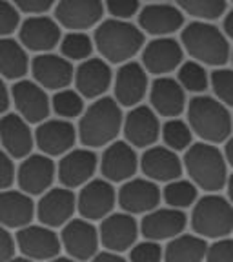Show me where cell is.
<instances>
[{"mask_svg":"<svg viewBox=\"0 0 233 262\" xmlns=\"http://www.w3.org/2000/svg\"><path fill=\"white\" fill-rule=\"evenodd\" d=\"M122 126L124 115L120 104L111 97H100L82 113L77 127L78 140L90 149L110 146L119 137Z\"/></svg>","mask_w":233,"mask_h":262,"instance_id":"cell-1","label":"cell"},{"mask_svg":"<svg viewBox=\"0 0 233 262\" xmlns=\"http://www.w3.org/2000/svg\"><path fill=\"white\" fill-rule=\"evenodd\" d=\"M95 49L110 64H126L144 49V31L130 20L110 18L97 26Z\"/></svg>","mask_w":233,"mask_h":262,"instance_id":"cell-2","label":"cell"},{"mask_svg":"<svg viewBox=\"0 0 233 262\" xmlns=\"http://www.w3.org/2000/svg\"><path fill=\"white\" fill-rule=\"evenodd\" d=\"M184 168L199 189L219 193L228 184V160L215 144L197 142L186 149Z\"/></svg>","mask_w":233,"mask_h":262,"instance_id":"cell-3","label":"cell"},{"mask_svg":"<svg viewBox=\"0 0 233 262\" xmlns=\"http://www.w3.org/2000/svg\"><path fill=\"white\" fill-rule=\"evenodd\" d=\"M180 42L193 60L204 66L222 68L231 57L226 33L206 20H193L184 26L180 33Z\"/></svg>","mask_w":233,"mask_h":262,"instance_id":"cell-4","label":"cell"},{"mask_svg":"<svg viewBox=\"0 0 233 262\" xmlns=\"http://www.w3.org/2000/svg\"><path fill=\"white\" fill-rule=\"evenodd\" d=\"M188 124L202 142L221 144L226 142L231 135L233 117L229 115L228 106L219 98L208 95H197L188 102Z\"/></svg>","mask_w":233,"mask_h":262,"instance_id":"cell-5","label":"cell"},{"mask_svg":"<svg viewBox=\"0 0 233 262\" xmlns=\"http://www.w3.org/2000/svg\"><path fill=\"white\" fill-rule=\"evenodd\" d=\"M193 233L204 238H224L233 231V204L229 199L209 193L197 201L189 217Z\"/></svg>","mask_w":233,"mask_h":262,"instance_id":"cell-6","label":"cell"},{"mask_svg":"<svg viewBox=\"0 0 233 262\" xmlns=\"http://www.w3.org/2000/svg\"><path fill=\"white\" fill-rule=\"evenodd\" d=\"M62 26L57 18L46 15H31L18 28V40L28 51L33 53H49L62 40Z\"/></svg>","mask_w":233,"mask_h":262,"instance_id":"cell-7","label":"cell"},{"mask_svg":"<svg viewBox=\"0 0 233 262\" xmlns=\"http://www.w3.org/2000/svg\"><path fill=\"white\" fill-rule=\"evenodd\" d=\"M11 98L16 107V113L29 124H40L48 120L51 111V98L46 90L35 80H16L11 88Z\"/></svg>","mask_w":233,"mask_h":262,"instance_id":"cell-8","label":"cell"},{"mask_svg":"<svg viewBox=\"0 0 233 262\" xmlns=\"http://www.w3.org/2000/svg\"><path fill=\"white\" fill-rule=\"evenodd\" d=\"M106 4L102 0H58L55 18L70 31H86L100 24Z\"/></svg>","mask_w":233,"mask_h":262,"instance_id":"cell-9","label":"cell"},{"mask_svg":"<svg viewBox=\"0 0 233 262\" xmlns=\"http://www.w3.org/2000/svg\"><path fill=\"white\" fill-rule=\"evenodd\" d=\"M117 204V191L106 179H93L82 186L77 196V209L86 221H102Z\"/></svg>","mask_w":233,"mask_h":262,"instance_id":"cell-10","label":"cell"},{"mask_svg":"<svg viewBox=\"0 0 233 262\" xmlns=\"http://www.w3.org/2000/svg\"><path fill=\"white\" fill-rule=\"evenodd\" d=\"M31 75L33 80L40 84L44 90L60 91L70 88L75 78V70L71 60L64 55L55 53H38L31 60Z\"/></svg>","mask_w":233,"mask_h":262,"instance_id":"cell-11","label":"cell"},{"mask_svg":"<svg viewBox=\"0 0 233 262\" xmlns=\"http://www.w3.org/2000/svg\"><path fill=\"white\" fill-rule=\"evenodd\" d=\"M62 248L68 251L70 257L78 262L91 260L98 253L100 233L98 229L86 219H71L62 228L60 233Z\"/></svg>","mask_w":233,"mask_h":262,"instance_id":"cell-12","label":"cell"},{"mask_svg":"<svg viewBox=\"0 0 233 262\" xmlns=\"http://www.w3.org/2000/svg\"><path fill=\"white\" fill-rule=\"evenodd\" d=\"M182 58L184 48L172 37H157L142 49V66L147 73L155 77H166L172 71L179 70L182 66Z\"/></svg>","mask_w":233,"mask_h":262,"instance_id":"cell-13","label":"cell"},{"mask_svg":"<svg viewBox=\"0 0 233 262\" xmlns=\"http://www.w3.org/2000/svg\"><path fill=\"white\" fill-rule=\"evenodd\" d=\"M98 168V157L90 147L71 149L58 160L57 177L64 188H80L93 180V175Z\"/></svg>","mask_w":233,"mask_h":262,"instance_id":"cell-14","label":"cell"},{"mask_svg":"<svg viewBox=\"0 0 233 262\" xmlns=\"http://www.w3.org/2000/svg\"><path fill=\"white\" fill-rule=\"evenodd\" d=\"M55 177H57V166L51 157L44 153L26 157L16 169L18 188L28 195H44L48 189H51Z\"/></svg>","mask_w":233,"mask_h":262,"instance_id":"cell-15","label":"cell"},{"mask_svg":"<svg viewBox=\"0 0 233 262\" xmlns=\"http://www.w3.org/2000/svg\"><path fill=\"white\" fill-rule=\"evenodd\" d=\"M160 196L162 193L155 180L130 179L120 186L117 193V202L122 211L131 215H146L159 208Z\"/></svg>","mask_w":233,"mask_h":262,"instance_id":"cell-16","label":"cell"},{"mask_svg":"<svg viewBox=\"0 0 233 262\" xmlns=\"http://www.w3.org/2000/svg\"><path fill=\"white\" fill-rule=\"evenodd\" d=\"M78 129L66 119L44 120L35 129V144L48 157L66 155L77 142Z\"/></svg>","mask_w":233,"mask_h":262,"instance_id":"cell-17","label":"cell"},{"mask_svg":"<svg viewBox=\"0 0 233 262\" xmlns=\"http://www.w3.org/2000/svg\"><path fill=\"white\" fill-rule=\"evenodd\" d=\"M150 90L147 71L139 62H126L119 68L113 78L115 100L124 107H135L142 102Z\"/></svg>","mask_w":233,"mask_h":262,"instance_id":"cell-18","label":"cell"},{"mask_svg":"<svg viewBox=\"0 0 233 262\" xmlns=\"http://www.w3.org/2000/svg\"><path fill=\"white\" fill-rule=\"evenodd\" d=\"M16 248L22 251L24 257L33 260H51L58 257L62 248V241L53 231V228L48 226H26L18 229L16 233Z\"/></svg>","mask_w":233,"mask_h":262,"instance_id":"cell-19","label":"cell"},{"mask_svg":"<svg viewBox=\"0 0 233 262\" xmlns=\"http://www.w3.org/2000/svg\"><path fill=\"white\" fill-rule=\"evenodd\" d=\"M140 226L133 219L131 213H111L106 219H102V224L98 228L100 233V244L108 251L122 253L137 244Z\"/></svg>","mask_w":233,"mask_h":262,"instance_id":"cell-20","label":"cell"},{"mask_svg":"<svg viewBox=\"0 0 233 262\" xmlns=\"http://www.w3.org/2000/svg\"><path fill=\"white\" fill-rule=\"evenodd\" d=\"M122 131L126 142H130L133 147L147 149L159 140L162 127H160L155 110L139 104V106L131 107L130 113L124 117Z\"/></svg>","mask_w":233,"mask_h":262,"instance_id":"cell-21","label":"cell"},{"mask_svg":"<svg viewBox=\"0 0 233 262\" xmlns=\"http://www.w3.org/2000/svg\"><path fill=\"white\" fill-rule=\"evenodd\" d=\"M188 217L184 209L177 208H157L146 213L140 222V233L147 241H172L184 233Z\"/></svg>","mask_w":233,"mask_h":262,"instance_id":"cell-22","label":"cell"},{"mask_svg":"<svg viewBox=\"0 0 233 262\" xmlns=\"http://www.w3.org/2000/svg\"><path fill=\"white\" fill-rule=\"evenodd\" d=\"M140 166L135 149L130 142L115 140L106 146L100 159V173L110 182H126L133 179Z\"/></svg>","mask_w":233,"mask_h":262,"instance_id":"cell-23","label":"cell"},{"mask_svg":"<svg viewBox=\"0 0 233 262\" xmlns=\"http://www.w3.org/2000/svg\"><path fill=\"white\" fill-rule=\"evenodd\" d=\"M139 26L146 35L170 37L184 26V15L179 6L152 2L139 11Z\"/></svg>","mask_w":233,"mask_h":262,"instance_id":"cell-24","label":"cell"},{"mask_svg":"<svg viewBox=\"0 0 233 262\" xmlns=\"http://www.w3.org/2000/svg\"><path fill=\"white\" fill-rule=\"evenodd\" d=\"M77 209V196L70 188H51L40 196L37 204V217L48 228L66 226Z\"/></svg>","mask_w":233,"mask_h":262,"instance_id":"cell-25","label":"cell"},{"mask_svg":"<svg viewBox=\"0 0 233 262\" xmlns=\"http://www.w3.org/2000/svg\"><path fill=\"white\" fill-rule=\"evenodd\" d=\"M75 90L84 98H100L113 84L110 62L104 58H88L75 70Z\"/></svg>","mask_w":233,"mask_h":262,"instance_id":"cell-26","label":"cell"},{"mask_svg":"<svg viewBox=\"0 0 233 262\" xmlns=\"http://www.w3.org/2000/svg\"><path fill=\"white\" fill-rule=\"evenodd\" d=\"M0 144L13 159H26L31 155L35 144V131L18 113H6L0 119Z\"/></svg>","mask_w":233,"mask_h":262,"instance_id":"cell-27","label":"cell"},{"mask_svg":"<svg viewBox=\"0 0 233 262\" xmlns=\"http://www.w3.org/2000/svg\"><path fill=\"white\" fill-rule=\"evenodd\" d=\"M182 160L177 151L168 146H152L147 147L140 157V169L146 179L155 182H172L182 175Z\"/></svg>","mask_w":233,"mask_h":262,"instance_id":"cell-28","label":"cell"},{"mask_svg":"<svg viewBox=\"0 0 233 262\" xmlns=\"http://www.w3.org/2000/svg\"><path fill=\"white\" fill-rule=\"evenodd\" d=\"M150 102L160 117L177 119L186 110V90L172 77H157L150 88Z\"/></svg>","mask_w":233,"mask_h":262,"instance_id":"cell-29","label":"cell"},{"mask_svg":"<svg viewBox=\"0 0 233 262\" xmlns=\"http://www.w3.org/2000/svg\"><path fill=\"white\" fill-rule=\"evenodd\" d=\"M37 215V206L31 195L22 189H4L0 191V224L6 228H26Z\"/></svg>","mask_w":233,"mask_h":262,"instance_id":"cell-30","label":"cell"},{"mask_svg":"<svg viewBox=\"0 0 233 262\" xmlns=\"http://www.w3.org/2000/svg\"><path fill=\"white\" fill-rule=\"evenodd\" d=\"M31 70L28 49L11 37L0 38V75L6 80H22Z\"/></svg>","mask_w":233,"mask_h":262,"instance_id":"cell-31","label":"cell"},{"mask_svg":"<svg viewBox=\"0 0 233 262\" xmlns=\"http://www.w3.org/2000/svg\"><path fill=\"white\" fill-rule=\"evenodd\" d=\"M208 244L199 235H179L164 248V262H202L206 260Z\"/></svg>","mask_w":233,"mask_h":262,"instance_id":"cell-32","label":"cell"},{"mask_svg":"<svg viewBox=\"0 0 233 262\" xmlns=\"http://www.w3.org/2000/svg\"><path fill=\"white\" fill-rule=\"evenodd\" d=\"M177 80L189 93L202 95L211 84V75H208L204 64L197 60H188L182 62V66L177 70Z\"/></svg>","mask_w":233,"mask_h":262,"instance_id":"cell-33","label":"cell"},{"mask_svg":"<svg viewBox=\"0 0 233 262\" xmlns=\"http://www.w3.org/2000/svg\"><path fill=\"white\" fill-rule=\"evenodd\" d=\"M60 55H64L71 62H84L91 58V53L95 49V40L84 31H70L62 37Z\"/></svg>","mask_w":233,"mask_h":262,"instance_id":"cell-34","label":"cell"},{"mask_svg":"<svg viewBox=\"0 0 233 262\" xmlns=\"http://www.w3.org/2000/svg\"><path fill=\"white\" fill-rule=\"evenodd\" d=\"M162 199L170 208L186 209L195 206L197 202V186L192 180L177 179L166 184L162 189Z\"/></svg>","mask_w":233,"mask_h":262,"instance_id":"cell-35","label":"cell"},{"mask_svg":"<svg viewBox=\"0 0 233 262\" xmlns=\"http://www.w3.org/2000/svg\"><path fill=\"white\" fill-rule=\"evenodd\" d=\"M51 110L60 119L66 120L77 119V117H82V113L86 111V107H84V97L77 90H70V88L55 91L53 98H51Z\"/></svg>","mask_w":233,"mask_h":262,"instance_id":"cell-36","label":"cell"},{"mask_svg":"<svg viewBox=\"0 0 233 262\" xmlns=\"http://www.w3.org/2000/svg\"><path fill=\"white\" fill-rule=\"evenodd\" d=\"M182 13L195 20H217L226 11V0H175Z\"/></svg>","mask_w":233,"mask_h":262,"instance_id":"cell-37","label":"cell"},{"mask_svg":"<svg viewBox=\"0 0 233 262\" xmlns=\"http://www.w3.org/2000/svg\"><path fill=\"white\" fill-rule=\"evenodd\" d=\"M164 144L172 147L173 151H186L193 142V129L188 122L180 119H168L160 131Z\"/></svg>","mask_w":233,"mask_h":262,"instance_id":"cell-38","label":"cell"},{"mask_svg":"<svg viewBox=\"0 0 233 262\" xmlns=\"http://www.w3.org/2000/svg\"><path fill=\"white\" fill-rule=\"evenodd\" d=\"M209 86L215 93V98H219L228 107H233V70L217 68L211 73V84Z\"/></svg>","mask_w":233,"mask_h":262,"instance_id":"cell-39","label":"cell"},{"mask_svg":"<svg viewBox=\"0 0 233 262\" xmlns=\"http://www.w3.org/2000/svg\"><path fill=\"white\" fill-rule=\"evenodd\" d=\"M22 20L20 11L13 2L8 0H0V38L11 37L13 33L18 31Z\"/></svg>","mask_w":233,"mask_h":262,"instance_id":"cell-40","label":"cell"},{"mask_svg":"<svg viewBox=\"0 0 233 262\" xmlns=\"http://www.w3.org/2000/svg\"><path fill=\"white\" fill-rule=\"evenodd\" d=\"M164 258V250L157 241L137 242L130 251V262H160Z\"/></svg>","mask_w":233,"mask_h":262,"instance_id":"cell-41","label":"cell"},{"mask_svg":"<svg viewBox=\"0 0 233 262\" xmlns=\"http://www.w3.org/2000/svg\"><path fill=\"white\" fill-rule=\"evenodd\" d=\"M104 4L111 18L119 20H130L131 16H135L140 11L139 0H104Z\"/></svg>","mask_w":233,"mask_h":262,"instance_id":"cell-42","label":"cell"},{"mask_svg":"<svg viewBox=\"0 0 233 262\" xmlns=\"http://www.w3.org/2000/svg\"><path fill=\"white\" fill-rule=\"evenodd\" d=\"M206 262H233V241L228 237L217 238L208 246V253H206Z\"/></svg>","mask_w":233,"mask_h":262,"instance_id":"cell-43","label":"cell"},{"mask_svg":"<svg viewBox=\"0 0 233 262\" xmlns=\"http://www.w3.org/2000/svg\"><path fill=\"white\" fill-rule=\"evenodd\" d=\"M15 164H13V157L9 155L6 149H0V191L9 189L11 184L15 182Z\"/></svg>","mask_w":233,"mask_h":262,"instance_id":"cell-44","label":"cell"},{"mask_svg":"<svg viewBox=\"0 0 233 262\" xmlns=\"http://www.w3.org/2000/svg\"><path fill=\"white\" fill-rule=\"evenodd\" d=\"M57 0H13V4L26 15H44L53 8Z\"/></svg>","mask_w":233,"mask_h":262,"instance_id":"cell-45","label":"cell"},{"mask_svg":"<svg viewBox=\"0 0 233 262\" xmlns=\"http://www.w3.org/2000/svg\"><path fill=\"white\" fill-rule=\"evenodd\" d=\"M15 244L16 241L11 237L8 228L0 224V262H9L15 257Z\"/></svg>","mask_w":233,"mask_h":262,"instance_id":"cell-46","label":"cell"},{"mask_svg":"<svg viewBox=\"0 0 233 262\" xmlns=\"http://www.w3.org/2000/svg\"><path fill=\"white\" fill-rule=\"evenodd\" d=\"M6 78L0 75V115H6L9 110V106H11L13 98H11V91L8 90V86H6Z\"/></svg>","mask_w":233,"mask_h":262,"instance_id":"cell-47","label":"cell"},{"mask_svg":"<svg viewBox=\"0 0 233 262\" xmlns=\"http://www.w3.org/2000/svg\"><path fill=\"white\" fill-rule=\"evenodd\" d=\"M90 262H128V260L120 257V255H117L115 251H102V253L95 255Z\"/></svg>","mask_w":233,"mask_h":262,"instance_id":"cell-48","label":"cell"},{"mask_svg":"<svg viewBox=\"0 0 233 262\" xmlns=\"http://www.w3.org/2000/svg\"><path fill=\"white\" fill-rule=\"evenodd\" d=\"M222 31L226 33V37L229 40H233V9L224 16V20H222Z\"/></svg>","mask_w":233,"mask_h":262,"instance_id":"cell-49","label":"cell"},{"mask_svg":"<svg viewBox=\"0 0 233 262\" xmlns=\"http://www.w3.org/2000/svg\"><path fill=\"white\" fill-rule=\"evenodd\" d=\"M224 157L228 160V164L233 168V137H229L226 140V146H224Z\"/></svg>","mask_w":233,"mask_h":262,"instance_id":"cell-50","label":"cell"},{"mask_svg":"<svg viewBox=\"0 0 233 262\" xmlns=\"http://www.w3.org/2000/svg\"><path fill=\"white\" fill-rule=\"evenodd\" d=\"M226 188H228V199H229V202L233 204V173L228 177V184H226Z\"/></svg>","mask_w":233,"mask_h":262,"instance_id":"cell-51","label":"cell"},{"mask_svg":"<svg viewBox=\"0 0 233 262\" xmlns=\"http://www.w3.org/2000/svg\"><path fill=\"white\" fill-rule=\"evenodd\" d=\"M49 262H78V260H75L73 257H55V258H51Z\"/></svg>","mask_w":233,"mask_h":262,"instance_id":"cell-52","label":"cell"},{"mask_svg":"<svg viewBox=\"0 0 233 262\" xmlns=\"http://www.w3.org/2000/svg\"><path fill=\"white\" fill-rule=\"evenodd\" d=\"M9 262H35L33 258H29V257H13Z\"/></svg>","mask_w":233,"mask_h":262,"instance_id":"cell-53","label":"cell"},{"mask_svg":"<svg viewBox=\"0 0 233 262\" xmlns=\"http://www.w3.org/2000/svg\"><path fill=\"white\" fill-rule=\"evenodd\" d=\"M147 2H162V0H147Z\"/></svg>","mask_w":233,"mask_h":262,"instance_id":"cell-54","label":"cell"},{"mask_svg":"<svg viewBox=\"0 0 233 262\" xmlns=\"http://www.w3.org/2000/svg\"><path fill=\"white\" fill-rule=\"evenodd\" d=\"M229 60H231V64H233V49H231V57H229Z\"/></svg>","mask_w":233,"mask_h":262,"instance_id":"cell-55","label":"cell"},{"mask_svg":"<svg viewBox=\"0 0 233 262\" xmlns=\"http://www.w3.org/2000/svg\"><path fill=\"white\" fill-rule=\"evenodd\" d=\"M231 2H233V0H231Z\"/></svg>","mask_w":233,"mask_h":262,"instance_id":"cell-56","label":"cell"}]
</instances>
